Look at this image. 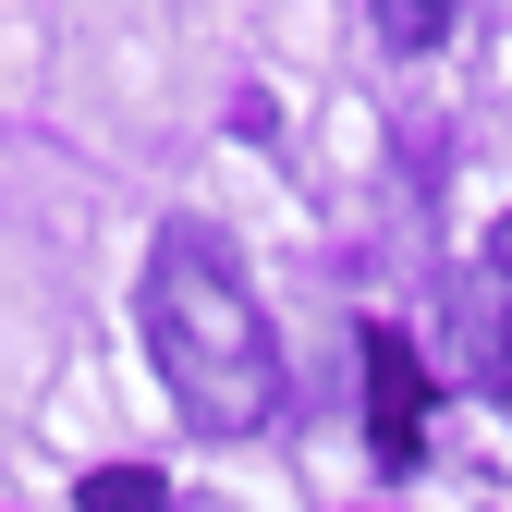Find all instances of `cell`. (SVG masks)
<instances>
[{
	"label": "cell",
	"instance_id": "cell-1",
	"mask_svg": "<svg viewBox=\"0 0 512 512\" xmlns=\"http://www.w3.org/2000/svg\"><path fill=\"white\" fill-rule=\"evenodd\" d=\"M147 354L171 378V403L196 439H244L281 415V354H269V317H256L232 244L171 220L159 256H147Z\"/></svg>",
	"mask_w": 512,
	"mask_h": 512
},
{
	"label": "cell",
	"instance_id": "cell-2",
	"mask_svg": "<svg viewBox=\"0 0 512 512\" xmlns=\"http://www.w3.org/2000/svg\"><path fill=\"white\" fill-rule=\"evenodd\" d=\"M415 403H427V366L403 330H366V415H378V464H415Z\"/></svg>",
	"mask_w": 512,
	"mask_h": 512
},
{
	"label": "cell",
	"instance_id": "cell-3",
	"mask_svg": "<svg viewBox=\"0 0 512 512\" xmlns=\"http://www.w3.org/2000/svg\"><path fill=\"white\" fill-rule=\"evenodd\" d=\"M464 366L488 378V403H512V281H464Z\"/></svg>",
	"mask_w": 512,
	"mask_h": 512
},
{
	"label": "cell",
	"instance_id": "cell-4",
	"mask_svg": "<svg viewBox=\"0 0 512 512\" xmlns=\"http://www.w3.org/2000/svg\"><path fill=\"white\" fill-rule=\"evenodd\" d=\"M74 512H171V476H159V464H98V476L74 488Z\"/></svg>",
	"mask_w": 512,
	"mask_h": 512
},
{
	"label": "cell",
	"instance_id": "cell-5",
	"mask_svg": "<svg viewBox=\"0 0 512 512\" xmlns=\"http://www.w3.org/2000/svg\"><path fill=\"white\" fill-rule=\"evenodd\" d=\"M378 37H391V49H439V37H452V13H439V0H391Z\"/></svg>",
	"mask_w": 512,
	"mask_h": 512
},
{
	"label": "cell",
	"instance_id": "cell-6",
	"mask_svg": "<svg viewBox=\"0 0 512 512\" xmlns=\"http://www.w3.org/2000/svg\"><path fill=\"white\" fill-rule=\"evenodd\" d=\"M488 281H512V220H500V232H488Z\"/></svg>",
	"mask_w": 512,
	"mask_h": 512
}]
</instances>
